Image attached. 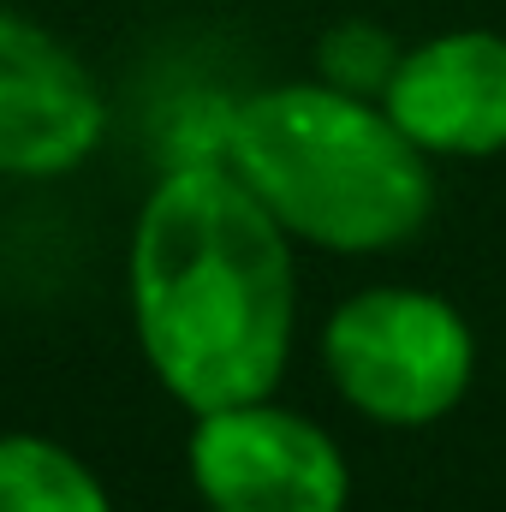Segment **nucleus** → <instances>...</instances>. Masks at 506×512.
Listing matches in <instances>:
<instances>
[{
    "label": "nucleus",
    "mask_w": 506,
    "mask_h": 512,
    "mask_svg": "<svg viewBox=\"0 0 506 512\" xmlns=\"http://www.w3.org/2000/svg\"><path fill=\"white\" fill-rule=\"evenodd\" d=\"M131 316L149 370L197 417L280 387L292 251L233 167H179L149 191L131 239Z\"/></svg>",
    "instance_id": "1"
},
{
    "label": "nucleus",
    "mask_w": 506,
    "mask_h": 512,
    "mask_svg": "<svg viewBox=\"0 0 506 512\" xmlns=\"http://www.w3.org/2000/svg\"><path fill=\"white\" fill-rule=\"evenodd\" d=\"M322 358L364 417L417 429L465 399L477 346L447 298L417 286H370L328 316Z\"/></svg>",
    "instance_id": "3"
},
{
    "label": "nucleus",
    "mask_w": 506,
    "mask_h": 512,
    "mask_svg": "<svg viewBox=\"0 0 506 512\" xmlns=\"http://www.w3.org/2000/svg\"><path fill=\"white\" fill-rule=\"evenodd\" d=\"M0 512H114L108 489L42 435H0Z\"/></svg>",
    "instance_id": "7"
},
{
    "label": "nucleus",
    "mask_w": 506,
    "mask_h": 512,
    "mask_svg": "<svg viewBox=\"0 0 506 512\" xmlns=\"http://www.w3.org/2000/svg\"><path fill=\"white\" fill-rule=\"evenodd\" d=\"M381 108L423 155L506 149V36L453 30V36L411 48L393 72Z\"/></svg>",
    "instance_id": "6"
},
{
    "label": "nucleus",
    "mask_w": 506,
    "mask_h": 512,
    "mask_svg": "<svg viewBox=\"0 0 506 512\" xmlns=\"http://www.w3.org/2000/svg\"><path fill=\"white\" fill-rule=\"evenodd\" d=\"M399 42L370 24V18H346V24H334L322 42H316V72H322V84H334V90H346V96H387V84H393V72H399Z\"/></svg>",
    "instance_id": "8"
},
{
    "label": "nucleus",
    "mask_w": 506,
    "mask_h": 512,
    "mask_svg": "<svg viewBox=\"0 0 506 512\" xmlns=\"http://www.w3.org/2000/svg\"><path fill=\"white\" fill-rule=\"evenodd\" d=\"M227 161L286 233L328 251H387L435 209L423 149L387 108L334 84L251 96L227 126Z\"/></svg>",
    "instance_id": "2"
},
{
    "label": "nucleus",
    "mask_w": 506,
    "mask_h": 512,
    "mask_svg": "<svg viewBox=\"0 0 506 512\" xmlns=\"http://www.w3.org/2000/svg\"><path fill=\"white\" fill-rule=\"evenodd\" d=\"M191 483L209 512H346L352 495L328 429L268 399L197 417Z\"/></svg>",
    "instance_id": "4"
},
{
    "label": "nucleus",
    "mask_w": 506,
    "mask_h": 512,
    "mask_svg": "<svg viewBox=\"0 0 506 512\" xmlns=\"http://www.w3.org/2000/svg\"><path fill=\"white\" fill-rule=\"evenodd\" d=\"M108 108L66 42L0 12V173L54 179L96 155Z\"/></svg>",
    "instance_id": "5"
}]
</instances>
